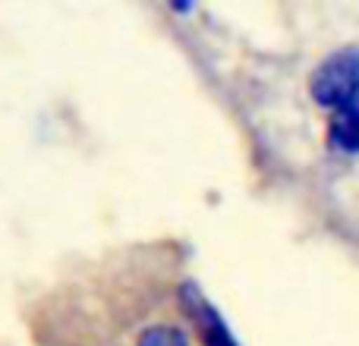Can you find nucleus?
<instances>
[{
	"label": "nucleus",
	"instance_id": "1",
	"mask_svg": "<svg viewBox=\"0 0 359 346\" xmlns=\"http://www.w3.org/2000/svg\"><path fill=\"white\" fill-rule=\"evenodd\" d=\"M309 92L318 104L331 107V111H337L347 101L359 98V48H347V50L331 54L312 73Z\"/></svg>",
	"mask_w": 359,
	"mask_h": 346
},
{
	"label": "nucleus",
	"instance_id": "2",
	"mask_svg": "<svg viewBox=\"0 0 359 346\" xmlns=\"http://www.w3.org/2000/svg\"><path fill=\"white\" fill-rule=\"evenodd\" d=\"M328 139L344 155H359V98L347 101L337 111H331Z\"/></svg>",
	"mask_w": 359,
	"mask_h": 346
},
{
	"label": "nucleus",
	"instance_id": "3",
	"mask_svg": "<svg viewBox=\"0 0 359 346\" xmlns=\"http://www.w3.org/2000/svg\"><path fill=\"white\" fill-rule=\"evenodd\" d=\"M136 346H192V343L183 331L174 328V324H155V328L142 331V337H139Z\"/></svg>",
	"mask_w": 359,
	"mask_h": 346
}]
</instances>
